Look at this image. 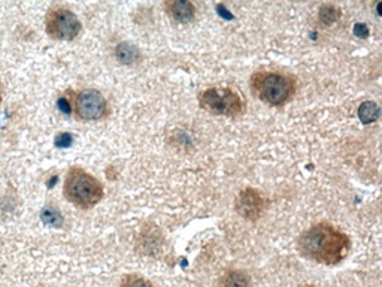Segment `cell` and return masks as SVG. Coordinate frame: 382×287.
I'll return each instance as SVG.
<instances>
[{
  "mask_svg": "<svg viewBox=\"0 0 382 287\" xmlns=\"http://www.w3.org/2000/svg\"><path fill=\"white\" fill-rule=\"evenodd\" d=\"M351 247V240L330 223H317L297 238V250L303 258L321 265H339Z\"/></svg>",
  "mask_w": 382,
  "mask_h": 287,
  "instance_id": "cell-1",
  "label": "cell"
},
{
  "mask_svg": "<svg viewBox=\"0 0 382 287\" xmlns=\"http://www.w3.org/2000/svg\"><path fill=\"white\" fill-rule=\"evenodd\" d=\"M65 196L81 210H90L103 199L102 184L79 166L70 168L65 180Z\"/></svg>",
  "mask_w": 382,
  "mask_h": 287,
  "instance_id": "cell-2",
  "label": "cell"
},
{
  "mask_svg": "<svg viewBox=\"0 0 382 287\" xmlns=\"http://www.w3.org/2000/svg\"><path fill=\"white\" fill-rule=\"evenodd\" d=\"M251 86L263 102L272 107H281L296 93V81L278 72H255Z\"/></svg>",
  "mask_w": 382,
  "mask_h": 287,
  "instance_id": "cell-3",
  "label": "cell"
},
{
  "mask_svg": "<svg viewBox=\"0 0 382 287\" xmlns=\"http://www.w3.org/2000/svg\"><path fill=\"white\" fill-rule=\"evenodd\" d=\"M199 105L209 114L239 117L245 111V102L239 93L229 87H211L199 95Z\"/></svg>",
  "mask_w": 382,
  "mask_h": 287,
  "instance_id": "cell-4",
  "label": "cell"
},
{
  "mask_svg": "<svg viewBox=\"0 0 382 287\" xmlns=\"http://www.w3.org/2000/svg\"><path fill=\"white\" fill-rule=\"evenodd\" d=\"M78 17L65 6L51 8L45 17V32L57 40H74L81 32Z\"/></svg>",
  "mask_w": 382,
  "mask_h": 287,
  "instance_id": "cell-5",
  "label": "cell"
},
{
  "mask_svg": "<svg viewBox=\"0 0 382 287\" xmlns=\"http://www.w3.org/2000/svg\"><path fill=\"white\" fill-rule=\"evenodd\" d=\"M74 111L81 121H97L108 116V102L97 90H81L74 96Z\"/></svg>",
  "mask_w": 382,
  "mask_h": 287,
  "instance_id": "cell-6",
  "label": "cell"
},
{
  "mask_svg": "<svg viewBox=\"0 0 382 287\" xmlns=\"http://www.w3.org/2000/svg\"><path fill=\"white\" fill-rule=\"evenodd\" d=\"M237 214L248 222H255L264 211V199L255 189H244L236 198Z\"/></svg>",
  "mask_w": 382,
  "mask_h": 287,
  "instance_id": "cell-7",
  "label": "cell"
},
{
  "mask_svg": "<svg viewBox=\"0 0 382 287\" xmlns=\"http://www.w3.org/2000/svg\"><path fill=\"white\" fill-rule=\"evenodd\" d=\"M168 15L177 23H190L194 20L196 8L191 2H185V0H170V2L164 3Z\"/></svg>",
  "mask_w": 382,
  "mask_h": 287,
  "instance_id": "cell-8",
  "label": "cell"
},
{
  "mask_svg": "<svg viewBox=\"0 0 382 287\" xmlns=\"http://www.w3.org/2000/svg\"><path fill=\"white\" fill-rule=\"evenodd\" d=\"M218 287H251V279L245 271L230 270L221 275Z\"/></svg>",
  "mask_w": 382,
  "mask_h": 287,
  "instance_id": "cell-9",
  "label": "cell"
},
{
  "mask_svg": "<svg viewBox=\"0 0 382 287\" xmlns=\"http://www.w3.org/2000/svg\"><path fill=\"white\" fill-rule=\"evenodd\" d=\"M116 56L118 59V61H121V63L124 65H135L136 61H139L141 59V53L139 49L132 45V44H120L117 48H116Z\"/></svg>",
  "mask_w": 382,
  "mask_h": 287,
  "instance_id": "cell-10",
  "label": "cell"
},
{
  "mask_svg": "<svg viewBox=\"0 0 382 287\" xmlns=\"http://www.w3.org/2000/svg\"><path fill=\"white\" fill-rule=\"evenodd\" d=\"M379 117V107L375 104V102H363L358 108V118L361 123L365 125H369V123L376 121Z\"/></svg>",
  "mask_w": 382,
  "mask_h": 287,
  "instance_id": "cell-11",
  "label": "cell"
},
{
  "mask_svg": "<svg viewBox=\"0 0 382 287\" xmlns=\"http://www.w3.org/2000/svg\"><path fill=\"white\" fill-rule=\"evenodd\" d=\"M340 18V9L333 6V5H324L321 9H319V20L326 24V26H332L336 23Z\"/></svg>",
  "mask_w": 382,
  "mask_h": 287,
  "instance_id": "cell-12",
  "label": "cell"
},
{
  "mask_svg": "<svg viewBox=\"0 0 382 287\" xmlns=\"http://www.w3.org/2000/svg\"><path fill=\"white\" fill-rule=\"evenodd\" d=\"M120 287H154V284L138 274H127L122 277Z\"/></svg>",
  "mask_w": 382,
  "mask_h": 287,
  "instance_id": "cell-13",
  "label": "cell"
},
{
  "mask_svg": "<svg viewBox=\"0 0 382 287\" xmlns=\"http://www.w3.org/2000/svg\"><path fill=\"white\" fill-rule=\"evenodd\" d=\"M58 109L63 112V114L69 116L72 114V109H74V100L69 99V96L63 95V96H60L58 99Z\"/></svg>",
  "mask_w": 382,
  "mask_h": 287,
  "instance_id": "cell-14",
  "label": "cell"
},
{
  "mask_svg": "<svg viewBox=\"0 0 382 287\" xmlns=\"http://www.w3.org/2000/svg\"><path fill=\"white\" fill-rule=\"evenodd\" d=\"M72 141H74V138H72L69 133H61V135L57 137V139H56V146L61 147V148H66L70 146Z\"/></svg>",
  "mask_w": 382,
  "mask_h": 287,
  "instance_id": "cell-15",
  "label": "cell"
},
{
  "mask_svg": "<svg viewBox=\"0 0 382 287\" xmlns=\"http://www.w3.org/2000/svg\"><path fill=\"white\" fill-rule=\"evenodd\" d=\"M354 32H356V35H358L360 38H366V36L369 35V30H367V27H366L365 24H358V26H356Z\"/></svg>",
  "mask_w": 382,
  "mask_h": 287,
  "instance_id": "cell-16",
  "label": "cell"
},
{
  "mask_svg": "<svg viewBox=\"0 0 382 287\" xmlns=\"http://www.w3.org/2000/svg\"><path fill=\"white\" fill-rule=\"evenodd\" d=\"M299 287H315V286H311V284H302V286H299Z\"/></svg>",
  "mask_w": 382,
  "mask_h": 287,
  "instance_id": "cell-17",
  "label": "cell"
},
{
  "mask_svg": "<svg viewBox=\"0 0 382 287\" xmlns=\"http://www.w3.org/2000/svg\"><path fill=\"white\" fill-rule=\"evenodd\" d=\"M0 104H2V95H0Z\"/></svg>",
  "mask_w": 382,
  "mask_h": 287,
  "instance_id": "cell-18",
  "label": "cell"
}]
</instances>
